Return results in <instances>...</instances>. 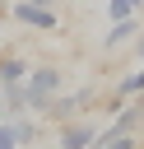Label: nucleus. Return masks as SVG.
Listing matches in <instances>:
<instances>
[{"instance_id":"obj_1","label":"nucleus","mask_w":144,"mask_h":149,"mask_svg":"<svg viewBox=\"0 0 144 149\" xmlns=\"http://www.w3.org/2000/svg\"><path fill=\"white\" fill-rule=\"evenodd\" d=\"M56 93H60V70H56V65L28 70V79H23V107H28V112H42Z\"/></svg>"},{"instance_id":"obj_2","label":"nucleus","mask_w":144,"mask_h":149,"mask_svg":"<svg viewBox=\"0 0 144 149\" xmlns=\"http://www.w3.org/2000/svg\"><path fill=\"white\" fill-rule=\"evenodd\" d=\"M19 23H28V28H42V33H51V28H60V19H56V9H46V5H33V0H19L14 9H9Z\"/></svg>"},{"instance_id":"obj_3","label":"nucleus","mask_w":144,"mask_h":149,"mask_svg":"<svg viewBox=\"0 0 144 149\" xmlns=\"http://www.w3.org/2000/svg\"><path fill=\"white\" fill-rule=\"evenodd\" d=\"M93 135H98V130H93L88 121H65V126H60V149H88Z\"/></svg>"},{"instance_id":"obj_4","label":"nucleus","mask_w":144,"mask_h":149,"mask_svg":"<svg viewBox=\"0 0 144 149\" xmlns=\"http://www.w3.org/2000/svg\"><path fill=\"white\" fill-rule=\"evenodd\" d=\"M23 79H28V65H23V56L5 51V56H0V84H23Z\"/></svg>"},{"instance_id":"obj_5","label":"nucleus","mask_w":144,"mask_h":149,"mask_svg":"<svg viewBox=\"0 0 144 149\" xmlns=\"http://www.w3.org/2000/svg\"><path fill=\"white\" fill-rule=\"evenodd\" d=\"M125 37H135V14H130V19H116V23H111V33H107V47H121Z\"/></svg>"},{"instance_id":"obj_6","label":"nucleus","mask_w":144,"mask_h":149,"mask_svg":"<svg viewBox=\"0 0 144 149\" xmlns=\"http://www.w3.org/2000/svg\"><path fill=\"white\" fill-rule=\"evenodd\" d=\"M135 93H144V70H135L130 79L116 84V102H121V98H135Z\"/></svg>"},{"instance_id":"obj_7","label":"nucleus","mask_w":144,"mask_h":149,"mask_svg":"<svg viewBox=\"0 0 144 149\" xmlns=\"http://www.w3.org/2000/svg\"><path fill=\"white\" fill-rule=\"evenodd\" d=\"M107 14H111V19H130L135 5H130V0H107Z\"/></svg>"},{"instance_id":"obj_8","label":"nucleus","mask_w":144,"mask_h":149,"mask_svg":"<svg viewBox=\"0 0 144 149\" xmlns=\"http://www.w3.org/2000/svg\"><path fill=\"white\" fill-rule=\"evenodd\" d=\"M0 149H19V140H14V121H0Z\"/></svg>"},{"instance_id":"obj_9","label":"nucleus","mask_w":144,"mask_h":149,"mask_svg":"<svg viewBox=\"0 0 144 149\" xmlns=\"http://www.w3.org/2000/svg\"><path fill=\"white\" fill-rule=\"evenodd\" d=\"M135 112H139V121H144V93H135Z\"/></svg>"},{"instance_id":"obj_10","label":"nucleus","mask_w":144,"mask_h":149,"mask_svg":"<svg viewBox=\"0 0 144 149\" xmlns=\"http://www.w3.org/2000/svg\"><path fill=\"white\" fill-rule=\"evenodd\" d=\"M33 5H46V9H51V5H56V0H33Z\"/></svg>"},{"instance_id":"obj_11","label":"nucleus","mask_w":144,"mask_h":149,"mask_svg":"<svg viewBox=\"0 0 144 149\" xmlns=\"http://www.w3.org/2000/svg\"><path fill=\"white\" fill-rule=\"evenodd\" d=\"M139 56H144V37H139Z\"/></svg>"},{"instance_id":"obj_12","label":"nucleus","mask_w":144,"mask_h":149,"mask_svg":"<svg viewBox=\"0 0 144 149\" xmlns=\"http://www.w3.org/2000/svg\"><path fill=\"white\" fill-rule=\"evenodd\" d=\"M56 149H60V144H56Z\"/></svg>"}]
</instances>
